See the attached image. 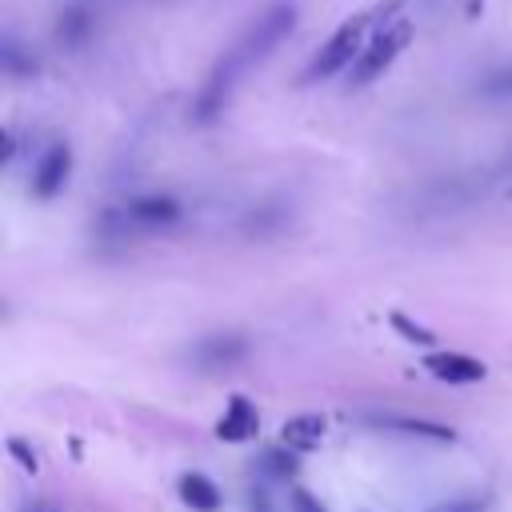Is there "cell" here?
I'll return each mask as SVG.
<instances>
[{
    "mask_svg": "<svg viewBox=\"0 0 512 512\" xmlns=\"http://www.w3.org/2000/svg\"><path fill=\"white\" fill-rule=\"evenodd\" d=\"M68 172H72V148L68 144H48L44 156L36 160V168H32V196L36 200L60 196L64 184H68Z\"/></svg>",
    "mask_w": 512,
    "mask_h": 512,
    "instance_id": "7",
    "label": "cell"
},
{
    "mask_svg": "<svg viewBox=\"0 0 512 512\" xmlns=\"http://www.w3.org/2000/svg\"><path fill=\"white\" fill-rule=\"evenodd\" d=\"M360 420L376 432H396V436H416V440H440L452 444L456 428L440 424V420H424V416H404V412H360Z\"/></svg>",
    "mask_w": 512,
    "mask_h": 512,
    "instance_id": "6",
    "label": "cell"
},
{
    "mask_svg": "<svg viewBox=\"0 0 512 512\" xmlns=\"http://www.w3.org/2000/svg\"><path fill=\"white\" fill-rule=\"evenodd\" d=\"M20 512H60L52 500H44V496H32V500H24L20 504Z\"/></svg>",
    "mask_w": 512,
    "mask_h": 512,
    "instance_id": "20",
    "label": "cell"
},
{
    "mask_svg": "<svg viewBox=\"0 0 512 512\" xmlns=\"http://www.w3.org/2000/svg\"><path fill=\"white\" fill-rule=\"evenodd\" d=\"M424 368L444 384H476V380L488 376V368L468 352H428Z\"/></svg>",
    "mask_w": 512,
    "mask_h": 512,
    "instance_id": "8",
    "label": "cell"
},
{
    "mask_svg": "<svg viewBox=\"0 0 512 512\" xmlns=\"http://www.w3.org/2000/svg\"><path fill=\"white\" fill-rule=\"evenodd\" d=\"M256 428H260V416H256V404L248 400V396H232L228 400V408H224V416L216 420V436L220 440H228V444H240V440H252L256 436Z\"/></svg>",
    "mask_w": 512,
    "mask_h": 512,
    "instance_id": "10",
    "label": "cell"
},
{
    "mask_svg": "<svg viewBox=\"0 0 512 512\" xmlns=\"http://www.w3.org/2000/svg\"><path fill=\"white\" fill-rule=\"evenodd\" d=\"M288 512H324V508L308 488H292L288 492Z\"/></svg>",
    "mask_w": 512,
    "mask_h": 512,
    "instance_id": "19",
    "label": "cell"
},
{
    "mask_svg": "<svg viewBox=\"0 0 512 512\" xmlns=\"http://www.w3.org/2000/svg\"><path fill=\"white\" fill-rule=\"evenodd\" d=\"M480 92H484V96H512V64H508V68H496V72L480 84Z\"/></svg>",
    "mask_w": 512,
    "mask_h": 512,
    "instance_id": "18",
    "label": "cell"
},
{
    "mask_svg": "<svg viewBox=\"0 0 512 512\" xmlns=\"http://www.w3.org/2000/svg\"><path fill=\"white\" fill-rule=\"evenodd\" d=\"M248 512H280V504H276V496L268 492L264 480L260 484H248Z\"/></svg>",
    "mask_w": 512,
    "mask_h": 512,
    "instance_id": "17",
    "label": "cell"
},
{
    "mask_svg": "<svg viewBox=\"0 0 512 512\" xmlns=\"http://www.w3.org/2000/svg\"><path fill=\"white\" fill-rule=\"evenodd\" d=\"M388 8H392V0H380L372 12H356V16H348V20L328 36V44L312 56V64L304 68V80H332L336 72L352 68V64L360 60V52H364V36H368V28H372L376 16H384Z\"/></svg>",
    "mask_w": 512,
    "mask_h": 512,
    "instance_id": "2",
    "label": "cell"
},
{
    "mask_svg": "<svg viewBox=\"0 0 512 512\" xmlns=\"http://www.w3.org/2000/svg\"><path fill=\"white\" fill-rule=\"evenodd\" d=\"M176 492H180V500H184L188 508H196V512H216V508H220V488H216L204 472H184L180 484H176Z\"/></svg>",
    "mask_w": 512,
    "mask_h": 512,
    "instance_id": "12",
    "label": "cell"
},
{
    "mask_svg": "<svg viewBox=\"0 0 512 512\" xmlns=\"http://www.w3.org/2000/svg\"><path fill=\"white\" fill-rule=\"evenodd\" d=\"M296 28V4H272L264 16H256L252 24H248V32L232 44V48H224V56L208 68V76H204V84H200V92H196V100H192V120L196 124H212L224 108H228V100H232V92H236V84L260 64V60H268L284 40H288V32Z\"/></svg>",
    "mask_w": 512,
    "mask_h": 512,
    "instance_id": "1",
    "label": "cell"
},
{
    "mask_svg": "<svg viewBox=\"0 0 512 512\" xmlns=\"http://www.w3.org/2000/svg\"><path fill=\"white\" fill-rule=\"evenodd\" d=\"M256 472H260V480H292L296 476V456H292V448H264L260 452V460H256Z\"/></svg>",
    "mask_w": 512,
    "mask_h": 512,
    "instance_id": "14",
    "label": "cell"
},
{
    "mask_svg": "<svg viewBox=\"0 0 512 512\" xmlns=\"http://www.w3.org/2000/svg\"><path fill=\"white\" fill-rule=\"evenodd\" d=\"M0 68H4V76L24 80V76H32L40 64H36V56H32L16 36H4V40H0Z\"/></svg>",
    "mask_w": 512,
    "mask_h": 512,
    "instance_id": "13",
    "label": "cell"
},
{
    "mask_svg": "<svg viewBox=\"0 0 512 512\" xmlns=\"http://www.w3.org/2000/svg\"><path fill=\"white\" fill-rule=\"evenodd\" d=\"M324 428H328L324 416H316V412H300V416L284 420L280 440H284V448H292V452H312V448H320Z\"/></svg>",
    "mask_w": 512,
    "mask_h": 512,
    "instance_id": "11",
    "label": "cell"
},
{
    "mask_svg": "<svg viewBox=\"0 0 512 512\" xmlns=\"http://www.w3.org/2000/svg\"><path fill=\"white\" fill-rule=\"evenodd\" d=\"M408 40H412V20H392V24H384L368 44H364V52H360V60L348 68V80L352 84H372V80H380L392 64H396V56L408 48Z\"/></svg>",
    "mask_w": 512,
    "mask_h": 512,
    "instance_id": "4",
    "label": "cell"
},
{
    "mask_svg": "<svg viewBox=\"0 0 512 512\" xmlns=\"http://www.w3.org/2000/svg\"><path fill=\"white\" fill-rule=\"evenodd\" d=\"M248 356V340L240 332H212V336H200L192 348H188V360L200 368V372H216V368H232Z\"/></svg>",
    "mask_w": 512,
    "mask_h": 512,
    "instance_id": "5",
    "label": "cell"
},
{
    "mask_svg": "<svg viewBox=\"0 0 512 512\" xmlns=\"http://www.w3.org/2000/svg\"><path fill=\"white\" fill-rule=\"evenodd\" d=\"M284 224H288V212H284L280 204H264V208H256V212H248V216H244V236L264 240V236L280 232Z\"/></svg>",
    "mask_w": 512,
    "mask_h": 512,
    "instance_id": "15",
    "label": "cell"
},
{
    "mask_svg": "<svg viewBox=\"0 0 512 512\" xmlns=\"http://www.w3.org/2000/svg\"><path fill=\"white\" fill-rule=\"evenodd\" d=\"M392 328H396L404 340H412V344H436V332L424 328V324H416V320L404 316V312H392Z\"/></svg>",
    "mask_w": 512,
    "mask_h": 512,
    "instance_id": "16",
    "label": "cell"
},
{
    "mask_svg": "<svg viewBox=\"0 0 512 512\" xmlns=\"http://www.w3.org/2000/svg\"><path fill=\"white\" fill-rule=\"evenodd\" d=\"M12 452L24 460V468H36V452H28V444H24V440H12Z\"/></svg>",
    "mask_w": 512,
    "mask_h": 512,
    "instance_id": "21",
    "label": "cell"
},
{
    "mask_svg": "<svg viewBox=\"0 0 512 512\" xmlns=\"http://www.w3.org/2000/svg\"><path fill=\"white\" fill-rule=\"evenodd\" d=\"M92 28H96V8L88 0H68L60 8V20H56V44H64V48L76 52V48L88 44Z\"/></svg>",
    "mask_w": 512,
    "mask_h": 512,
    "instance_id": "9",
    "label": "cell"
},
{
    "mask_svg": "<svg viewBox=\"0 0 512 512\" xmlns=\"http://www.w3.org/2000/svg\"><path fill=\"white\" fill-rule=\"evenodd\" d=\"M180 200L172 196H132L128 204L120 208H108L96 224V232L104 240H128V236H140V232H156V228H172L180 220Z\"/></svg>",
    "mask_w": 512,
    "mask_h": 512,
    "instance_id": "3",
    "label": "cell"
}]
</instances>
